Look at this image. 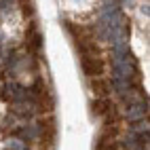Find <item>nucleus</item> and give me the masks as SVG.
I'll return each mask as SVG.
<instances>
[{"label":"nucleus","mask_w":150,"mask_h":150,"mask_svg":"<svg viewBox=\"0 0 150 150\" xmlns=\"http://www.w3.org/2000/svg\"><path fill=\"white\" fill-rule=\"evenodd\" d=\"M81 66H83V72L87 74V76H95V78H99V74H102V59L99 57H81Z\"/></svg>","instance_id":"nucleus-1"},{"label":"nucleus","mask_w":150,"mask_h":150,"mask_svg":"<svg viewBox=\"0 0 150 150\" xmlns=\"http://www.w3.org/2000/svg\"><path fill=\"white\" fill-rule=\"evenodd\" d=\"M112 108H114V104L110 102L108 97H97L95 102H93V112H95L97 116H106Z\"/></svg>","instance_id":"nucleus-2"},{"label":"nucleus","mask_w":150,"mask_h":150,"mask_svg":"<svg viewBox=\"0 0 150 150\" xmlns=\"http://www.w3.org/2000/svg\"><path fill=\"white\" fill-rule=\"evenodd\" d=\"M146 112H148V108H146V104H135V106H131L129 108V118L131 121H142V118L146 116Z\"/></svg>","instance_id":"nucleus-3"},{"label":"nucleus","mask_w":150,"mask_h":150,"mask_svg":"<svg viewBox=\"0 0 150 150\" xmlns=\"http://www.w3.org/2000/svg\"><path fill=\"white\" fill-rule=\"evenodd\" d=\"M28 42H30V47H32L34 51H36V49H40V34H38V30L34 25L30 28V32H28Z\"/></svg>","instance_id":"nucleus-4"},{"label":"nucleus","mask_w":150,"mask_h":150,"mask_svg":"<svg viewBox=\"0 0 150 150\" xmlns=\"http://www.w3.org/2000/svg\"><path fill=\"white\" fill-rule=\"evenodd\" d=\"M108 83H104L102 78H95L93 81V91L97 93V97H108Z\"/></svg>","instance_id":"nucleus-5"}]
</instances>
